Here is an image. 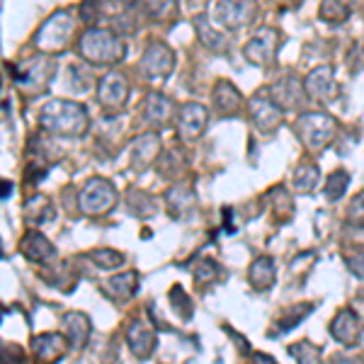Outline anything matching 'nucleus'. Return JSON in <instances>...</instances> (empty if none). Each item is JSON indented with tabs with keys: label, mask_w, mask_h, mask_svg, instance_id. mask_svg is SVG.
<instances>
[{
	"label": "nucleus",
	"mask_w": 364,
	"mask_h": 364,
	"mask_svg": "<svg viewBox=\"0 0 364 364\" xmlns=\"http://www.w3.org/2000/svg\"><path fill=\"white\" fill-rule=\"evenodd\" d=\"M75 34V20L68 10H56L49 20L44 22L42 27L34 34V46H37L42 54H61V51L68 49L70 39Z\"/></svg>",
	"instance_id": "obj_3"
},
{
	"label": "nucleus",
	"mask_w": 364,
	"mask_h": 364,
	"mask_svg": "<svg viewBox=\"0 0 364 364\" xmlns=\"http://www.w3.org/2000/svg\"><path fill=\"white\" fill-rule=\"evenodd\" d=\"M66 85H70L73 92H85L87 87H90V75H87V70L80 66H68Z\"/></svg>",
	"instance_id": "obj_35"
},
{
	"label": "nucleus",
	"mask_w": 364,
	"mask_h": 364,
	"mask_svg": "<svg viewBox=\"0 0 364 364\" xmlns=\"http://www.w3.org/2000/svg\"><path fill=\"white\" fill-rule=\"evenodd\" d=\"M15 83L25 92L27 97H37L46 90V85L51 83V78L56 75V61L49 54L32 56L22 66L13 68Z\"/></svg>",
	"instance_id": "obj_4"
},
{
	"label": "nucleus",
	"mask_w": 364,
	"mask_h": 364,
	"mask_svg": "<svg viewBox=\"0 0 364 364\" xmlns=\"http://www.w3.org/2000/svg\"><path fill=\"white\" fill-rule=\"evenodd\" d=\"M170 306L175 309V314H178L180 318L190 321V316H192V301H190V296H187L185 291H182L180 284H175L173 289H170Z\"/></svg>",
	"instance_id": "obj_32"
},
{
	"label": "nucleus",
	"mask_w": 364,
	"mask_h": 364,
	"mask_svg": "<svg viewBox=\"0 0 364 364\" xmlns=\"http://www.w3.org/2000/svg\"><path fill=\"white\" fill-rule=\"evenodd\" d=\"M173 100L166 97L163 92H149L144 100V119L154 127H166L173 119Z\"/></svg>",
	"instance_id": "obj_19"
},
{
	"label": "nucleus",
	"mask_w": 364,
	"mask_h": 364,
	"mask_svg": "<svg viewBox=\"0 0 364 364\" xmlns=\"http://www.w3.org/2000/svg\"><path fill=\"white\" fill-rule=\"evenodd\" d=\"M211 102H214V109L219 117H236L243 109V95L238 92V87L231 83V80H219L211 92Z\"/></svg>",
	"instance_id": "obj_15"
},
{
	"label": "nucleus",
	"mask_w": 364,
	"mask_h": 364,
	"mask_svg": "<svg viewBox=\"0 0 364 364\" xmlns=\"http://www.w3.org/2000/svg\"><path fill=\"white\" fill-rule=\"evenodd\" d=\"M22 252L27 260L32 262H49L56 255V248L49 243V238H44L39 231H29L22 238Z\"/></svg>",
	"instance_id": "obj_21"
},
{
	"label": "nucleus",
	"mask_w": 364,
	"mask_h": 364,
	"mask_svg": "<svg viewBox=\"0 0 364 364\" xmlns=\"http://www.w3.org/2000/svg\"><path fill=\"white\" fill-rule=\"evenodd\" d=\"M90 260L95 262V265L100 269H114V267H119L122 262H124V255L122 252H117V250H92L90 252Z\"/></svg>",
	"instance_id": "obj_34"
},
{
	"label": "nucleus",
	"mask_w": 364,
	"mask_h": 364,
	"mask_svg": "<svg viewBox=\"0 0 364 364\" xmlns=\"http://www.w3.org/2000/svg\"><path fill=\"white\" fill-rule=\"evenodd\" d=\"M257 15V3L255 0H216L214 8H211V20L219 27L228 29V32H236L252 25Z\"/></svg>",
	"instance_id": "obj_6"
},
{
	"label": "nucleus",
	"mask_w": 364,
	"mask_h": 364,
	"mask_svg": "<svg viewBox=\"0 0 364 364\" xmlns=\"http://www.w3.org/2000/svg\"><path fill=\"white\" fill-rule=\"evenodd\" d=\"M318 17L323 22L338 25V22H345L350 17V8L345 0H323L318 8Z\"/></svg>",
	"instance_id": "obj_29"
},
{
	"label": "nucleus",
	"mask_w": 364,
	"mask_h": 364,
	"mask_svg": "<svg viewBox=\"0 0 364 364\" xmlns=\"http://www.w3.org/2000/svg\"><path fill=\"white\" fill-rule=\"evenodd\" d=\"M314 311V304H299V306H294V309H289V314H284V318L279 321V331H291L294 326H299L306 316Z\"/></svg>",
	"instance_id": "obj_36"
},
{
	"label": "nucleus",
	"mask_w": 364,
	"mask_h": 364,
	"mask_svg": "<svg viewBox=\"0 0 364 364\" xmlns=\"http://www.w3.org/2000/svg\"><path fill=\"white\" fill-rule=\"evenodd\" d=\"M39 124L58 136H83L90 124V114L80 102L70 100H49L39 112Z\"/></svg>",
	"instance_id": "obj_1"
},
{
	"label": "nucleus",
	"mask_w": 364,
	"mask_h": 364,
	"mask_svg": "<svg viewBox=\"0 0 364 364\" xmlns=\"http://www.w3.org/2000/svg\"><path fill=\"white\" fill-rule=\"evenodd\" d=\"M348 267H350V272L355 274V277L364 279V252H360V255L348 257Z\"/></svg>",
	"instance_id": "obj_39"
},
{
	"label": "nucleus",
	"mask_w": 364,
	"mask_h": 364,
	"mask_svg": "<svg viewBox=\"0 0 364 364\" xmlns=\"http://www.w3.org/2000/svg\"><path fill=\"white\" fill-rule=\"evenodd\" d=\"M8 195H13V185L8 180L3 182V199H8Z\"/></svg>",
	"instance_id": "obj_40"
},
{
	"label": "nucleus",
	"mask_w": 364,
	"mask_h": 364,
	"mask_svg": "<svg viewBox=\"0 0 364 364\" xmlns=\"http://www.w3.org/2000/svg\"><path fill=\"white\" fill-rule=\"evenodd\" d=\"M97 100L102 105V109L107 114H117L124 109L127 100H129V83L127 75L119 70H109L97 85Z\"/></svg>",
	"instance_id": "obj_8"
},
{
	"label": "nucleus",
	"mask_w": 364,
	"mask_h": 364,
	"mask_svg": "<svg viewBox=\"0 0 364 364\" xmlns=\"http://www.w3.org/2000/svg\"><path fill=\"white\" fill-rule=\"evenodd\" d=\"M348 219L352 224H364V192L355 195V199L350 202L348 207Z\"/></svg>",
	"instance_id": "obj_38"
},
{
	"label": "nucleus",
	"mask_w": 364,
	"mask_h": 364,
	"mask_svg": "<svg viewBox=\"0 0 364 364\" xmlns=\"http://www.w3.org/2000/svg\"><path fill=\"white\" fill-rule=\"evenodd\" d=\"M78 54L90 66H114L127 56V46L114 29L90 27L80 34Z\"/></svg>",
	"instance_id": "obj_2"
},
{
	"label": "nucleus",
	"mask_w": 364,
	"mask_h": 364,
	"mask_svg": "<svg viewBox=\"0 0 364 364\" xmlns=\"http://www.w3.org/2000/svg\"><path fill=\"white\" fill-rule=\"evenodd\" d=\"M141 5H144V10L151 17H156V20H166V17H170L175 13L178 0H141Z\"/></svg>",
	"instance_id": "obj_33"
},
{
	"label": "nucleus",
	"mask_w": 364,
	"mask_h": 364,
	"mask_svg": "<svg viewBox=\"0 0 364 364\" xmlns=\"http://www.w3.org/2000/svg\"><path fill=\"white\" fill-rule=\"evenodd\" d=\"M117 204V190L109 180L92 178L85 182V187L80 190L78 207L87 216H102L107 211H112Z\"/></svg>",
	"instance_id": "obj_7"
},
{
	"label": "nucleus",
	"mask_w": 364,
	"mask_h": 364,
	"mask_svg": "<svg viewBox=\"0 0 364 364\" xmlns=\"http://www.w3.org/2000/svg\"><path fill=\"white\" fill-rule=\"evenodd\" d=\"M136 287H139L136 272H127V274H117V277L107 279L105 291H107L114 301H127V299H132L136 294Z\"/></svg>",
	"instance_id": "obj_24"
},
{
	"label": "nucleus",
	"mask_w": 364,
	"mask_h": 364,
	"mask_svg": "<svg viewBox=\"0 0 364 364\" xmlns=\"http://www.w3.org/2000/svg\"><path fill=\"white\" fill-rule=\"evenodd\" d=\"M127 343L136 360H149L158 345V338H156L154 328L146 321H134L132 326L127 328Z\"/></svg>",
	"instance_id": "obj_14"
},
{
	"label": "nucleus",
	"mask_w": 364,
	"mask_h": 364,
	"mask_svg": "<svg viewBox=\"0 0 364 364\" xmlns=\"http://www.w3.org/2000/svg\"><path fill=\"white\" fill-rule=\"evenodd\" d=\"M166 202H168L170 214H173V216H182L185 211H190L192 207H195V192H192L190 185H185V182H178V185H173L166 192Z\"/></svg>",
	"instance_id": "obj_23"
},
{
	"label": "nucleus",
	"mask_w": 364,
	"mask_h": 364,
	"mask_svg": "<svg viewBox=\"0 0 364 364\" xmlns=\"http://www.w3.org/2000/svg\"><path fill=\"white\" fill-rule=\"evenodd\" d=\"M304 87H306V95L314 100H321V102H328L338 95L336 87V78H333V68L331 66H318L314 68L304 80Z\"/></svg>",
	"instance_id": "obj_16"
},
{
	"label": "nucleus",
	"mask_w": 364,
	"mask_h": 364,
	"mask_svg": "<svg viewBox=\"0 0 364 364\" xmlns=\"http://www.w3.org/2000/svg\"><path fill=\"white\" fill-rule=\"evenodd\" d=\"M318 182H321V173L314 163H301V166L294 170V187L301 195H311V192L318 187Z\"/></svg>",
	"instance_id": "obj_27"
},
{
	"label": "nucleus",
	"mask_w": 364,
	"mask_h": 364,
	"mask_svg": "<svg viewBox=\"0 0 364 364\" xmlns=\"http://www.w3.org/2000/svg\"><path fill=\"white\" fill-rule=\"evenodd\" d=\"M360 328H362L360 316H357L352 309H343L331 323L333 338H336L338 343H343L345 348H352V345L357 343V338H360Z\"/></svg>",
	"instance_id": "obj_18"
},
{
	"label": "nucleus",
	"mask_w": 364,
	"mask_h": 364,
	"mask_svg": "<svg viewBox=\"0 0 364 364\" xmlns=\"http://www.w3.org/2000/svg\"><path fill=\"white\" fill-rule=\"evenodd\" d=\"M296 136L309 151H326L338 136V122L326 112H306L296 119Z\"/></svg>",
	"instance_id": "obj_5"
},
{
	"label": "nucleus",
	"mask_w": 364,
	"mask_h": 364,
	"mask_svg": "<svg viewBox=\"0 0 364 364\" xmlns=\"http://www.w3.org/2000/svg\"><path fill=\"white\" fill-rule=\"evenodd\" d=\"M192 272H195L197 282H211V279H216L221 274V267L216 265L211 257H204V260H199L197 265L192 267Z\"/></svg>",
	"instance_id": "obj_37"
},
{
	"label": "nucleus",
	"mask_w": 364,
	"mask_h": 364,
	"mask_svg": "<svg viewBox=\"0 0 364 364\" xmlns=\"http://www.w3.org/2000/svg\"><path fill=\"white\" fill-rule=\"evenodd\" d=\"M269 97L274 100V105L282 109H296L299 105L306 97V87L301 85V80L296 75H284L282 80H277L267 92Z\"/></svg>",
	"instance_id": "obj_13"
},
{
	"label": "nucleus",
	"mask_w": 364,
	"mask_h": 364,
	"mask_svg": "<svg viewBox=\"0 0 364 364\" xmlns=\"http://www.w3.org/2000/svg\"><path fill=\"white\" fill-rule=\"evenodd\" d=\"M209 112L204 105L199 102H187L178 114V134L182 141H197L207 129Z\"/></svg>",
	"instance_id": "obj_12"
},
{
	"label": "nucleus",
	"mask_w": 364,
	"mask_h": 364,
	"mask_svg": "<svg viewBox=\"0 0 364 364\" xmlns=\"http://www.w3.org/2000/svg\"><path fill=\"white\" fill-rule=\"evenodd\" d=\"M277 44H279V32L274 27H262L255 37L245 44L243 56L245 61L252 66H269L277 58Z\"/></svg>",
	"instance_id": "obj_9"
},
{
	"label": "nucleus",
	"mask_w": 364,
	"mask_h": 364,
	"mask_svg": "<svg viewBox=\"0 0 364 364\" xmlns=\"http://www.w3.org/2000/svg\"><path fill=\"white\" fill-rule=\"evenodd\" d=\"M63 331H66L70 348L80 350L87 343V336H90V321L83 314H68L63 318Z\"/></svg>",
	"instance_id": "obj_22"
},
{
	"label": "nucleus",
	"mask_w": 364,
	"mask_h": 364,
	"mask_svg": "<svg viewBox=\"0 0 364 364\" xmlns=\"http://www.w3.org/2000/svg\"><path fill=\"white\" fill-rule=\"evenodd\" d=\"M289 352L296 357L299 364H321V348L309 343V340H301V343L291 345Z\"/></svg>",
	"instance_id": "obj_31"
},
{
	"label": "nucleus",
	"mask_w": 364,
	"mask_h": 364,
	"mask_svg": "<svg viewBox=\"0 0 364 364\" xmlns=\"http://www.w3.org/2000/svg\"><path fill=\"white\" fill-rule=\"evenodd\" d=\"M68 348H70L68 338L58 336V333H44V336H37L32 340L34 355H37L42 362H58L63 355H66Z\"/></svg>",
	"instance_id": "obj_20"
},
{
	"label": "nucleus",
	"mask_w": 364,
	"mask_h": 364,
	"mask_svg": "<svg viewBox=\"0 0 364 364\" xmlns=\"http://www.w3.org/2000/svg\"><path fill=\"white\" fill-rule=\"evenodd\" d=\"M248 114H250L255 129H257V132H262V134L277 132L282 119H284V109L277 107V105H274V100L269 95H262V92H257V95L250 97Z\"/></svg>",
	"instance_id": "obj_10"
},
{
	"label": "nucleus",
	"mask_w": 364,
	"mask_h": 364,
	"mask_svg": "<svg viewBox=\"0 0 364 364\" xmlns=\"http://www.w3.org/2000/svg\"><path fill=\"white\" fill-rule=\"evenodd\" d=\"M348 185H350V175L345 173V170H336V173L328 178L326 187H323V195L328 197V202H338V199L345 195Z\"/></svg>",
	"instance_id": "obj_30"
},
{
	"label": "nucleus",
	"mask_w": 364,
	"mask_h": 364,
	"mask_svg": "<svg viewBox=\"0 0 364 364\" xmlns=\"http://www.w3.org/2000/svg\"><path fill=\"white\" fill-rule=\"evenodd\" d=\"M158 156H161V136L158 134H141L132 141V166L136 170H146Z\"/></svg>",
	"instance_id": "obj_17"
},
{
	"label": "nucleus",
	"mask_w": 364,
	"mask_h": 364,
	"mask_svg": "<svg viewBox=\"0 0 364 364\" xmlns=\"http://www.w3.org/2000/svg\"><path fill=\"white\" fill-rule=\"evenodd\" d=\"M25 216L27 221H32V224H44V221H49L51 216H54V207H51V202L42 195L27 199L25 204Z\"/></svg>",
	"instance_id": "obj_28"
},
{
	"label": "nucleus",
	"mask_w": 364,
	"mask_h": 364,
	"mask_svg": "<svg viewBox=\"0 0 364 364\" xmlns=\"http://www.w3.org/2000/svg\"><path fill=\"white\" fill-rule=\"evenodd\" d=\"M195 27H197V34L199 39H202V44L207 46L211 51H224L226 49V37L224 32H219V29H214L207 22V17H195Z\"/></svg>",
	"instance_id": "obj_26"
},
{
	"label": "nucleus",
	"mask_w": 364,
	"mask_h": 364,
	"mask_svg": "<svg viewBox=\"0 0 364 364\" xmlns=\"http://www.w3.org/2000/svg\"><path fill=\"white\" fill-rule=\"evenodd\" d=\"M248 279L257 291H267L274 284V262L269 257H257L250 265Z\"/></svg>",
	"instance_id": "obj_25"
},
{
	"label": "nucleus",
	"mask_w": 364,
	"mask_h": 364,
	"mask_svg": "<svg viewBox=\"0 0 364 364\" xmlns=\"http://www.w3.org/2000/svg\"><path fill=\"white\" fill-rule=\"evenodd\" d=\"M139 68L149 80L168 78L175 68V54L166 44H151L149 49L144 51V56H141Z\"/></svg>",
	"instance_id": "obj_11"
}]
</instances>
